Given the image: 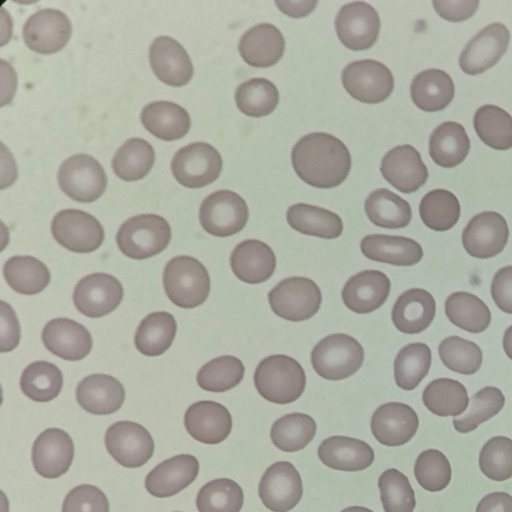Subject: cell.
Returning <instances> with one entry per match:
<instances>
[{"label": "cell", "instance_id": "obj_13", "mask_svg": "<svg viewBox=\"0 0 512 512\" xmlns=\"http://www.w3.org/2000/svg\"><path fill=\"white\" fill-rule=\"evenodd\" d=\"M335 29L344 46L354 51L365 50L371 48L378 38L380 18L369 3L350 2L338 11Z\"/></svg>", "mask_w": 512, "mask_h": 512}, {"label": "cell", "instance_id": "obj_36", "mask_svg": "<svg viewBox=\"0 0 512 512\" xmlns=\"http://www.w3.org/2000/svg\"><path fill=\"white\" fill-rule=\"evenodd\" d=\"M286 219L294 230L309 236L335 239L343 232L342 220L336 213L306 203L290 206Z\"/></svg>", "mask_w": 512, "mask_h": 512}, {"label": "cell", "instance_id": "obj_38", "mask_svg": "<svg viewBox=\"0 0 512 512\" xmlns=\"http://www.w3.org/2000/svg\"><path fill=\"white\" fill-rule=\"evenodd\" d=\"M364 208L369 220L382 228H404L412 218L410 204L386 188L371 192L365 200Z\"/></svg>", "mask_w": 512, "mask_h": 512}, {"label": "cell", "instance_id": "obj_25", "mask_svg": "<svg viewBox=\"0 0 512 512\" xmlns=\"http://www.w3.org/2000/svg\"><path fill=\"white\" fill-rule=\"evenodd\" d=\"M42 342L51 353L68 361L85 358L93 345L90 332L69 318L50 320L42 330Z\"/></svg>", "mask_w": 512, "mask_h": 512}, {"label": "cell", "instance_id": "obj_33", "mask_svg": "<svg viewBox=\"0 0 512 512\" xmlns=\"http://www.w3.org/2000/svg\"><path fill=\"white\" fill-rule=\"evenodd\" d=\"M140 119L148 132L164 141L182 138L191 126L188 112L182 106L165 100L146 104Z\"/></svg>", "mask_w": 512, "mask_h": 512}, {"label": "cell", "instance_id": "obj_61", "mask_svg": "<svg viewBox=\"0 0 512 512\" xmlns=\"http://www.w3.org/2000/svg\"><path fill=\"white\" fill-rule=\"evenodd\" d=\"M317 1H275L279 10L294 18L304 17L312 12Z\"/></svg>", "mask_w": 512, "mask_h": 512}, {"label": "cell", "instance_id": "obj_43", "mask_svg": "<svg viewBox=\"0 0 512 512\" xmlns=\"http://www.w3.org/2000/svg\"><path fill=\"white\" fill-rule=\"evenodd\" d=\"M63 386L60 369L48 361L29 364L20 377V388L25 396L36 402H48L56 398Z\"/></svg>", "mask_w": 512, "mask_h": 512}, {"label": "cell", "instance_id": "obj_54", "mask_svg": "<svg viewBox=\"0 0 512 512\" xmlns=\"http://www.w3.org/2000/svg\"><path fill=\"white\" fill-rule=\"evenodd\" d=\"M414 475L422 488L438 492L448 486L452 471L447 457L441 451L428 449L417 457Z\"/></svg>", "mask_w": 512, "mask_h": 512}, {"label": "cell", "instance_id": "obj_57", "mask_svg": "<svg viewBox=\"0 0 512 512\" xmlns=\"http://www.w3.org/2000/svg\"><path fill=\"white\" fill-rule=\"evenodd\" d=\"M491 296L496 306L505 313L512 314V266L499 269L491 283Z\"/></svg>", "mask_w": 512, "mask_h": 512}, {"label": "cell", "instance_id": "obj_31", "mask_svg": "<svg viewBox=\"0 0 512 512\" xmlns=\"http://www.w3.org/2000/svg\"><path fill=\"white\" fill-rule=\"evenodd\" d=\"M436 313V303L428 291L412 288L403 292L392 309V321L402 333L416 334L424 331L432 323Z\"/></svg>", "mask_w": 512, "mask_h": 512}, {"label": "cell", "instance_id": "obj_7", "mask_svg": "<svg viewBox=\"0 0 512 512\" xmlns=\"http://www.w3.org/2000/svg\"><path fill=\"white\" fill-rule=\"evenodd\" d=\"M57 180L68 197L81 203L97 200L107 186L104 168L87 154H75L64 160L58 169Z\"/></svg>", "mask_w": 512, "mask_h": 512}, {"label": "cell", "instance_id": "obj_46", "mask_svg": "<svg viewBox=\"0 0 512 512\" xmlns=\"http://www.w3.org/2000/svg\"><path fill=\"white\" fill-rule=\"evenodd\" d=\"M431 350L425 343H410L401 348L394 360V378L403 390L415 389L431 366Z\"/></svg>", "mask_w": 512, "mask_h": 512}, {"label": "cell", "instance_id": "obj_27", "mask_svg": "<svg viewBox=\"0 0 512 512\" xmlns=\"http://www.w3.org/2000/svg\"><path fill=\"white\" fill-rule=\"evenodd\" d=\"M230 266L235 276L249 284L268 280L276 268V256L268 244L248 239L240 242L232 251Z\"/></svg>", "mask_w": 512, "mask_h": 512}, {"label": "cell", "instance_id": "obj_37", "mask_svg": "<svg viewBox=\"0 0 512 512\" xmlns=\"http://www.w3.org/2000/svg\"><path fill=\"white\" fill-rule=\"evenodd\" d=\"M177 324L174 316L166 311L148 314L138 325L134 343L145 356H159L173 343Z\"/></svg>", "mask_w": 512, "mask_h": 512}, {"label": "cell", "instance_id": "obj_44", "mask_svg": "<svg viewBox=\"0 0 512 512\" xmlns=\"http://www.w3.org/2000/svg\"><path fill=\"white\" fill-rule=\"evenodd\" d=\"M315 420L304 413H290L277 419L270 431L273 444L285 452L305 448L316 434Z\"/></svg>", "mask_w": 512, "mask_h": 512}, {"label": "cell", "instance_id": "obj_48", "mask_svg": "<svg viewBox=\"0 0 512 512\" xmlns=\"http://www.w3.org/2000/svg\"><path fill=\"white\" fill-rule=\"evenodd\" d=\"M238 109L250 117H263L272 113L279 102L276 86L265 78H253L238 85L235 92Z\"/></svg>", "mask_w": 512, "mask_h": 512}, {"label": "cell", "instance_id": "obj_49", "mask_svg": "<svg viewBox=\"0 0 512 512\" xmlns=\"http://www.w3.org/2000/svg\"><path fill=\"white\" fill-rule=\"evenodd\" d=\"M243 503L242 488L228 478L209 481L200 488L196 497L199 512H240Z\"/></svg>", "mask_w": 512, "mask_h": 512}, {"label": "cell", "instance_id": "obj_60", "mask_svg": "<svg viewBox=\"0 0 512 512\" xmlns=\"http://www.w3.org/2000/svg\"><path fill=\"white\" fill-rule=\"evenodd\" d=\"M476 512H512V496L506 492H493L484 496Z\"/></svg>", "mask_w": 512, "mask_h": 512}, {"label": "cell", "instance_id": "obj_58", "mask_svg": "<svg viewBox=\"0 0 512 512\" xmlns=\"http://www.w3.org/2000/svg\"><path fill=\"white\" fill-rule=\"evenodd\" d=\"M435 11L445 20L460 22L469 19L476 12L479 2L473 0L432 1Z\"/></svg>", "mask_w": 512, "mask_h": 512}, {"label": "cell", "instance_id": "obj_28", "mask_svg": "<svg viewBox=\"0 0 512 512\" xmlns=\"http://www.w3.org/2000/svg\"><path fill=\"white\" fill-rule=\"evenodd\" d=\"M76 399L85 411L95 415H108L122 406L125 389L115 377L91 374L77 385Z\"/></svg>", "mask_w": 512, "mask_h": 512}, {"label": "cell", "instance_id": "obj_11", "mask_svg": "<svg viewBox=\"0 0 512 512\" xmlns=\"http://www.w3.org/2000/svg\"><path fill=\"white\" fill-rule=\"evenodd\" d=\"M51 232L58 244L76 253L93 252L104 240L101 223L91 214L78 209L59 211L52 220Z\"/></svg>", "mask_w": 512, "mask_h": 512}, {"label": "cell", "instance_id": "obj_56", "mask_svg": "<svg viewBox=\"0 0 512 512\" xmlns=\"http://www.w3.org/2000/svg\"><path fill=\"white\" fill-rule=\"evenodd\" d=\"M109 508L104 492L90 484L72 488L62 504V512H109Z\"/></svg>", "mask_w": 512, "mask_h": 512}, {"label": "cell", "instance_id": "obj_4", "mask_svg": "<svg viewBox=\"0 0 512 512\" xmlns=\"http://www.w3.org/2000/svg\"><path fill=\"white\" fill-rule=\"evenodd\" d=\"M171 240V228L157 214H140L123 222L116 234L119 250L127 257L143 260L162 252Z\"/></svg>", "mask_w": 512, "mask_h": 512}, {"label": "cell", "instance_id": "obj_16", "mask_svg": "<svg viewBox=\"0 0 512 512\" xmlns=\"http://www.w3.org/2000/svg\"><path fill=\"white\" fill-rule=\"evenodd\" d=\"M258 493L270 511L288 512L300 502L303 495L300 474L290 462L278 461L264 472Z\"/></svg>", "mask_w": 512, "mask_h": 512}, {"label": "cell", "instance_id": "obj_18", "mask_svg": "<svg viewBox=\"0 0 512 512\" xmlns=\"http://www.w3.org/2000/svg\"><path fill=\"white\" fill-rule=\"evenodd\" d=\"M509 40L510 32L504 24L487 25L465 45L459 57L460 68L469 75L485 72L501 59Z\"/></svg>", "mask_w": 512, "mask_h": 512}, {"label": "cell", "instance_id": "obj_62", "mask_svg": "<svg viewBox=\"0 0 512 512\" xmlns=\"http://www.w3.org/2000/svg\"><path fill=\"white\" fill-rule=\"evenodd\" d=\"M503 348L506 355L512 359V325L509 326L503 336Z\"/></svg>", "mask_w": 512, "mask_h": 512}, {"label": "cell", "instance_id": "obj_63", "mask_svg": "<svg viewBox=\"0 0 512 512\" xmlns=\"http://www.w3.org/2000/svg\"><path fill=\"white\" fill-rule=\"evenodd\" d=\"M341 512H373L372 510L362 506H351L343 509Z\"/></svg>", "mask_w": 512, "mask_h": 512}, {"label": "cell", "instance_id": "obj_22", "mask_svg": "<svg viewBox=\"0 0 512 512\" xmlns=\"http://www.w3.org/2000/svg\"><path fill=\"white\" fill-rule=\"evenodd\" d=\"M152 71L163 83L181 87L193 76V65L184 47L169 36H159L149 48Z\"/></svg>", "mask_w": 512, "mask_h": 512}, {"label": "cell", "instance_id": "obj_40", "mask_svg": "<svg viewBox=\"0 0 512 512\" xmlns=\"http://www.w3.org/2000/svg\"><path fill=\"white\" fill-rule=\"evenodd\" d=\"M445 313L452 324L470 333L483 332L491 322L488 306L468 292L450 294L445 301Z\"/></svg>", "mask_w": 512, "mask_h": 512}, {"label": "cell", "instance_id": "obj_39", "mask_svg": "<svg viewBox=\"0 0 512 512\" xmlns=\"http://www.w3.org/2000/svg\"><path fill=\"white\" fill-rule=\"evenodd\" d=\"M8 285L17 293L34 295L43 291L50 282L47 266L35 257L13 256L3 266Z\"/></svg>", "mask_w": 512, "mask_h": 512}, {"label": "cell", "instance_id": "obj_52", "mask_svg": "<svg viewBox=\"0 0 512 512\" xmlns=\"http://www.w3.org/2000/svg\"><path fill=\"white\" fill-rule=\"evenodd\" d=\"M438 352L448 369L464 375L476 373L483 360L482 351L476 343L454 335L441 341Z\"/></svg>", "mask_w": 512, "mask_h": 512}, {"label": "cell", "instance_id": "obj_32", "mask_svg": "<svg viewBox=\"0 0 512 512\" xmlns=\"http://www.w3.org/2000/svg\"><path fill=\"white\" fill-rule=\"evenodd\" d=\"M360 248L368 259L394 266H412L423 257L421 245L403 236L366 235L361 240Z\"/></svg>", "mask_w": 512, "mask_h": 512}, {"label": "cell", "instance_id": "obj_45", "mask_svg": "<svg viewBox=\"0 0 512 512\" xmlns=\"http://www.w3.org/2000/svg\"><path fill=\"white\" fill-rule=\"evenodd\" d=\"M479 138L496 150L512 147V116L496 105H483L477 109L473 119Z\"/></svg>", "mask_w": 512, "mask_h": 512}, {"label": "cell", "instance_id": "obj_29", "mask_svg": "<svg viewBox=\"0 0 512 512\" xmlns=\"http://www.w3.org/2000/svg\"><path fill=\"white\" fill-rule=\"evenodd\" d=\"M239 53L249 65L266 68L276 64L283 56L285 40L280 30L261 23L248 29L240 38Z\"/></svg>", "mask_w": 512, "mask_h": 512}, {"label": "cell", "instance_id": "obj_35", "mask_svg": "<svg viewBox=\"0 0 512 512\" xmlns=\"http://www.w3.org/2000/svg\"><path fill=\"white\" fill-rule=\"evenodd\" d=\"M470 149V140L464 127L453 121L438 125L429 138L432 160L444 168H453L464 161Z\"/></svg>", "mask_w": 512, "mask_h": 512}, {"label": "cell", "instance_id": "obj_8", "mask_svg": "<svg viewBox=\"0 0 512 512\" xmlns=\"http://www.w3.org/2000/svg\"><path fill=\"white\" fill-rule=\"evenodd\" d=\"M249 218L245 200L236 192L218 190L201 203L199 220L203 229L217 237H228L240 232Z\"/></svg>", "mask_w": 512, "mask_h": 512}, {"label": "cell", "instance_id": "obj_50", "mask_svg": "<svg viewBox=\"0 0 512 512\" xmlns=\"http://www.w3.org/2000/svg\"><path fill=\"white\" fill-rule=\"evenodd\" d=\"M244 364L235 356L225 355L204 364L197 373V383L209 392H225L236 387L243 379Z\"/></svg>", "mask_w": 512, "mask_h": 512}, {"label": "cell", "instance_id": "obj_59", "mask_svg": "<svg viewBox=\"0 0 512 512\" xmlns=\"http://www.w3.org/2000/svg\"><path fill=\"white\" fill-rule=\"evenodd\" d=\"M2 307L6 310V312L2 309V337H6L2 339L1 344V352L10 351L17 346L20 338V327L15 317V313L10 305L6 304L4 301H1Z\"/></svg>", "mask_w": 512, "mask_h": 512}, {"label": "cell", "instance_id": "obj_42", "mask_svg": "<svg viewBox=\"0 0 512 512\" xmlns=\"http://www.w3.org/2000/svg\"><path fill=\"white\" fill-rule=\"evenodd\" d=\"M155 161L152 145L142 138H130L115 152L112 169L124 181H137L144 178Z\"/></svg>", "mask_w": 512, "mask_h": 512}, {"label": "cell", "instance_id": "obj_3", "mask_svg": "<svg viewBox=\"0 0 512 512\" xmlns=\"http://www.w3.org/2000/svg\"><path fill=\"white\" fill-rule=\"evenodd\" d=\"M163 285L169 300L181 308H195L207 299L210 277L197 259L180 255L172 258L163 271Z\"/></svg>", "mask_w": 512, "mask_h": 512}, {"label": "cell", "instance_id": "obj_6", "mask_svg": "<svg viewBox=\"0 0 512 512\" xmlns=\"http://www.w3.org/2000/svg\"><path fill=\"white\" fill-rule=\"evenodd\" d=\"M272 311L279 317L293 322L307 320L320 308L322 295L311 279L293 276L280 281L268 293Z\"/></svg>", "mask_w": 512, "mask_h": 512}, {"label": "cell", "instance_id": "obj_17", "mask_svg": "<svg viewBox=\"0 0 512 512\" xmlns=\"http://www.w3.org/2000/svg\"><path fill=\"white\" fill-rule=\"evenodd\" d=\"M509 229L505 218L494 211L473 216L462 232L465 251L478 259L492 258L501 253L508 241Z\"/></svg>", "mask_w": 512, "mask_h": 512}, {"label": "cell", "instance_id": "obj_14", "mask_svg": "<svg viewBox=\"0 0 512 512\" xmlns=\"http://www.w3.org/2000/svg\"><path fill=\"white\" fill-rule=\"evenodd\" d=\"M123 295V286L116 277L98 272L78 281L73 292V302L83 315L99 318L114 311Z\"/></svg>", "mask_w": 512, "mask_h": 512}, {"label": "cell", "instance_id": "obj_51", "mask_svg": "<svg viewBox=\"0 0 512 512\" xmlns=\"http://www.w3.org/2000/svg\"><path fill=\"white\" fill-rule=\"evenodd\" d=\"M504 403L505 397L500 389L484 387L472 396L469 409L461 417L453 419V426L460 433L471 432L498 414Z\"/></svg>", "mask_w": 512, "mask_h": 512}, {"label": "cell", "instance_id": "obj_19", "mask_svg": "<svg viewBox=\"0 0 512 512\" xmlns=\"http://www.w3.org/2000/svg\"><path fill=\"white\" fill-rule=\"evenodd\" d=\"M74 458V444L70 435L59 428L41 432L32 446V464L42 477L55 479L65 474Z\"/></svg>", "mask_w": 512, "mask_h": 512}, {"label": "cell", "instance_id": "obj_2", "mask_svg": "<svg viewBox=\"0 0 512 512\" xmlns=\"http://www.w3.org/2000/svg\"><path fill=\"white\" fill-rule=\"evenodd\" d=\"M254 384L258 393L276 404L296 401L304 392L306 376L297 360L287 355H271L256 367Z\"/></svg>", "mask_w": 512, "mask_h": 512}, {"label": "cell", "instance_id": "obj_10", "mask_svg": "<svg viewBox=\"0 0 512 512\" xmlns=\"http://www.w3.org/2000/svg\"><path fill=\"white\" fill-rule=\"evenodd\" d=\"M341 80L350 96L367 104L386 100L394 88L392 72L381 62L372 59L357 60L346 65Z\"/></svg>", "mask_w": 512, "mask_h": 512}, {"label": "cell", "instance_id": "obj_47", "mask_svg": "<svg viewBox=\"0 0 512 512\" xmlns=\"http://www.w3.org/2000/svg\"><path fill=\"white\" fill-rule=\"evenodd\" d=\"M460 203L457 197L446 189H434L426 193L419 205L423 223L435 231L451 229L459 220Z\"/></svg>", "mask_w": 512, "mask_h": 512}, {"label": "cell", "instance_id": "obj_26", "mask_svg": "<svg viewBox=\"0 0 512 512\" xmlns=\"http://www.w3.org/2000/svg\"><path fill=\"white\" fill-rule=\"evenodd\" d=\"M391 283L386 274L378 270H364L351 276L342 290L347 308L358 314H367L380 308L390 293Z\"/></svg>", "mask_w": 512, "mask_h": 512}, {"label": "cell", "instance_id": "obj_5", "mask_svg": "<svg viewBox=\"0 0 512 512\" xmlns=\"http://www.w3.org/2000/svg\"><path fill=\"white\" fill-rule=\"evenodd\" d=\"M363 360L362 345L343 333L324 337L311 352V363L316 373L332 381L343 380L356 373Z\"/></svg>", "mask_w": 512, "mask_h": 512}, {"label": "cell", "instance_id": "obj_41", "mask_svg": "<svg viewBox=\"0 0 512 512\" xmlns=\"http://www.w3.org/2000/svg\"><path fill=\"white\" fill-rule=\"evenodd\" d=\"M422 400L430 412L441 417L459 416L469 404L464 385L450 378L431 381L423 391Z\"/></svg>", "mask_w": 512, "mask_h": 512}, {"label": "cell", "instance_id": "obj_15", "mask_svg": "<svg viewBox=\"0 0 512 512\" xmlns=\"http://www.w3.org/2000/svg\"><path fill=\"white\" fill-rule=\"evenodd\" d=\"M71 33L72 25L67 15L52 8L36 11L23 26V39L27 47L44 55L62 50Z\"/></svg>", "mask_w": 512, "mask_h": 512}, {"label": "cell", "instance_id": "obj_20", "mask_svg": "<svg viewBox=\"0 0 512 512\" xmlns=\"http://www.w3.org/2000/svg\"><path fill=\"white\" fill-rule=\"evenodd\" d=\"M371 431L378 442L396 447L406 444L416 434L419 419L412 407L400 402L380 405L371 417Z\"/></svg>", "mask_w": 512, "mask_h": 512}, {"label": "cell", "instance_id": "obj_34", "mask_svg": "<svg viewBox=\"0 0 512 512\" xmlns=\"http://www.w3.org/2000/svg\"><path fill=\"white\" fill-rule=\"evenodd\" d=\"M414 104L426 112L445 109L455 93L452 78L443 70L427 69L418 73L410 85Z\"/></svg>", "mask_w": 512, "mask_h": 512}, {"label": "cell", "instance_id": "obj_21", "mask_svg": "<svg viewBox=\"0 0 512 512\" xmlns=\"http://www.w3.org/2000/svg\"><path fill=\"white\" fill-rule=\"evenodd\" d=\"M380 171L389 184L403 193L417 191L428 178L420 153L408 144L389 150L381 160Z\"/></svg>", "mask_w": 512, "mask_h": 512}, {"label": "cell", "instance_id": "obj_24", "mask_svg": "<svg viewBox=\"0 0 512 512\" xmlns=\"http://www.w3.org/2000/svg\"><path fill=\"white\" fill-rule=\"evenodd\" d=\"M199 462L190 454H180L168 458L155 466L145 477L146 490L155 497H171L197 478Z\"/></svg>", "mask_w": 512, "mask_h": 512}, {"label": "cell", "instance_id": "obj_12", "mask_svg": "<svg viewBox=\"0 0 512 512\" xmlns=\"http://www.w3.org/2000/svg\"><path fill=\"white\" fill-rule=\"evenodd\" d=\"M108 453L127 468L143 466L153 456L154 441L148 430L133 421H118L105 432Z\"/></svg>", "mask_w": 512, "mask_h": 512}, {"label": "cell", "instance_id": "obj_9", "mask_svg": "<svg viewBox=\"0 0 512 512\" xmlns=\"http://www.w3.org/2000/svg\"><path fill=\"white\" fill-rule=\"evenodd\" d=\"M222 157L212 145L190 143L175 153L171 170L177 182L187 188H201L214 182L222 170Z\"/></svg>", "mask_w": 512, "mask_h": 512}, {"label": "cell", "instance_id": "obj_1", "mask_svg": "<svg viewBox=\"0 0 512 512\" xmlns=\"http://www.w3.org/2000/svg\"><path fill=\"white\" fill-rule=\"evenodd\" d=\"M292 166L305 183L316 188L340 185L351 168V155L337 137L314 132L303 136L291 152Z\"/></svg>", "mask_w": 512, "mask_h": 512}, {"label": "cell", "instance_id": "obj_23", "mask_svg": "<svg viewBox=\"0 0 512 512\" xmlns=\"http://www.w3.org/2000/svg\"><path fill=\"white\" fill-rule=\"evenodd\" d=\"M184 426L197 441L214 445L224 441L232 429V417L222 404L203 400L190 405L184 414Z\"/></svg>", "mask_w": 512, "mask_h": 512}, {"label": "cell", "instance_id": "obj_53", "mask_svg": "<svg viewBox=\"0 0 512 512\" xmlns=\"http://www.w3.org/2000/svg\"><path fill=\"white\" fill-rule=\"evenodd\" d=\"M380 498L385 512H413L416 500L408 478L399 470H385L378 479Z\"/></svg>", "mask_w": 512, "mask_h": 512}, {"label": "cell", "instance_id": "obj_30", "mask_svg": "<svg viewBox=\"0 0 512 512\" xmlns=\"http://www.w3.org/2000/svg\"><path fill=\"white\" fill-rule=\"evenodd\" d=\"M318 456L327 467L345 472L362 471L374 461V451L368 443L338 435L321 442Z\"/></svg>", "mask_w": 512, "mask_h": 512}, {"label": "cell", "instance_id": "obj_55", "mask_svg": "<svg viewBox=\"0 0 512 512\" xmlns=\"http://www.w3.org/2000/svg\"><path fill=\"white\" fill-rule=\"evenodd\" d=\"M481 472L494 481L512 477V440L496 436L488 440L479 454Z\"/></svg>", "mask_w": 512, "mask_h": 512}]
</instances>
